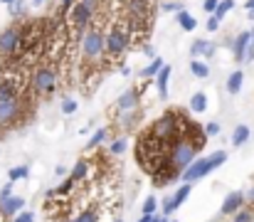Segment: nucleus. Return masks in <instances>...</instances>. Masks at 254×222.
Returning <instances> with one entry per match:
<instances>
[{"instance_id":"43","label":"nucleus","mask_w":254,"mask_h":222,"mask_svg":"<svg viewBox=\"0 0 254 222\" xmlns=\"http://www.w3.org/2000/svg\"><path fill=\"white\" fill-rule=\"evenodd\" d=\"M7 198H12V183H7V185L0 190V203H2V200H7Z\"/></svg>"},{"instance_id":"23","label":"nucleus","mask_w":254,"mask_h":222,"mask_svg":"<svg viewBox=\"0 0 254 222\" xmlns=\"http://www.w3.org/2000/svg\"><path fill=\"white\" fill-rule=\"evenodd\" d=\"M190 72L195 74V76H200V79H205V76H210V67H207V62H200L197 57H192V62H190Z\"/></svg>"},{"instance_id":"33","label":"nucleus","mask_w":254,"mask_h":222,"mask_svg":"<svg viewBox=\"0 0 254 222\" xmlns=\"http://www.w3.org/2000/svg\"><path fill=\"white\" fill-rule=\"evenodd\" d=\"M161 10L163 12H180V10H185V5L180 0H166V2H161Z\"/></svg>"},{"instance_id":"55","label":"nucleus","mask_w":254,"mask_h":222,"mask_svg":"<svg viewBox=\"0 0 254 222\" xmlns=\"http://www.w3.org/2000/svg\"><path fill=\"white\" fill-rule=\"evenodd\" d=\"M114 222H124V220H121V218H116V220H114Z\"/></svg>"},{"instance_id":"37","label":"nucleus","mask_w":254,"mask_h":222,"mask_svg":"<svg viewBox=\"0 0 254 222\" xmlns=\"http://www.w3.org/2000/svg\"><path fill=\"white\" fill-rule=\"evenodd\" d=\"M175 210H178V208L173 205V198H166V200L161 203V213H163V215H173Z\"/></svg>"},{"instance_id":"10","label":"nucleus","mask_w":254,"mask_h":222,"mask_svg":"<svg viewBox=\"0 0 254 222\" xmlns=\"http://www.w3.org/2000/svg\"><path fill=\"white\" fill-rule=\"evenodd\" d=\"M245 203H247V195L245 193H240V190H235V193H227V198L222 200V208H220V215H227V218H232L240 208H245Z\"/></svg>"},{"instance_id":"28","label":"nucleus","mask_w":254,"mask_h":222,"mask_svg":"<svg viewBox=\"0 0 254 222\" xmlns=\"http://www.w3.org/2000/svg\"><path fill=\"white\" fill-rule=\"evenodd\" d=\"M156 213H158V198H156V195H151V198H146V200H143L141 215H156Z\"/></svg>"},{"instance_id":"53","label":"nucleus","mask_w":254,"mask_h":222,"mask_svg":"<svg viewBox=\"0 0 254 222\" xmlns=\"http://www.w3.org/2000/svg\"><path fill=\"white\" fill-rule=\"evenodd\" d=\"M12 222H22V220H20V218H17V215H15V218H12Z\"/></svg>"},{"instance_id":"30","label":"nucleus","mask_w":254,"mask_h":222,"mask_svg":"<svg viewBox=\"0 0 254 222\" xmlns=\"http://www.w3.org/2000/svg\"><path fill=\"white\" fill-rule=\"evenodd\" d=\"M232 7H235V0H220V5H217V10H215L212 15L222 20V17H225L227 12H232Z\"/></svg>"},{"instance_id":"20","label":"nucleus","mask_w":254,"mask_h":222,"mask_svg":"<svg viewBox=\"0 0 254 222\" xmlns=\"http://www.w3.org/2000/svg\"><path fill=\"white\" fill-rule=\"evenodd\" d=\"M242 84H245V72L242 70H235V72L227 76V91L230 94H240Z\"/></svg>"},{"instance_id":"45","label":"nucleus","mask_w":254,"mask_h":222,"mask_svg":"<svg viewBox=\"0 0 254 222\" xmlns=\"http://www.w3.org/2000/svg\"><path fill=\"white\" fill-rule=\"evenodd\" d=\"M17 218H20L22 222H35V215H32V213H20Z\"/></svg>"},{"instance_id":"47","label":"nucleus","mask_w":254,"mask_h":222,"mask_svg":"<svg viewBox=\"0 0 254 222\" xmlns=\"http://www.w3.org/2000/svg\"><path fill=\"white\" fill-rule=\"evenodd\" d=\"M153 222H170V220H168V215L161 213V215H153Z\"/></svg>"},{"instance_id":"35","label":"nucleus","mask_w":254,"mask_h":222,"mask_svg":"<svg viewBox=\"0 0 254 222\" xmlns=\"http://www.w3.org/2000/svg\"><path fill=\"white\" fill-rule=\"evenodd\" d=\"M74 2H77V0H60V7H57V15H62V17H64V15H69V10L74 7Z\"/></svg>"},{"instance_id":"32","label":"nucleus","mask_w":254,"mask_h":222,"mask_svg":"<svg viewBox=\"0 0 254 222\" xmlns=\"http://www.w3.org/2000/svg\"><path fill=\"white\" fill-rule=\"evenodd\" d=\"M7 7H10V15H12V17H22V15H25L27 2H25V0H12Z\"/></svg>"},{"instance_id":"19","label":"nucleus","mask_w":254,"mask_h":222,"mask_svg":"<svg viewBox=\"0 0 254 222\" xmlns=\"http://www.w3.org/2000/svg\"><path fill=\"white\" fill-rule=\"evenodd\" d=\"M175 20H178V25H180V30H185V32H192L195 27H197V20L188 12V10H180L178 15H175Z\"/></svg>"},{"instance_id":"49","label":"nucleus","mask_w":254,"mask_h":222,"mask_svg":"<svg viewBox=\"0 0 254 222\" xmlns=\"http://www.w3.org/2000/svg\"><path fill=\"white\" fill-rule=\"evenodd\" d=\"M245 10H247V12H250V10H254V0H247V2H245Z\"/></svg>"},{"instance_id":"8","label":"nucleus","mask_w":254,"mask_h":222,"mask_svg":"<svg viewBox=\"0 0 254 222\" xmlns=\"http://www.w3.org/2000/svg\"><path fill=\"white\" fill-rule=\"evenodd\" d=\"M215 170V165H212V158L207 155V158H195L183 173H180V180L183 183H195V180H200V178H205L207 173H212Z\"/></svg>"},{"instance_id":"54","label":"nucleus","mask_w":254,"mask_h":222,"mask_svg":"<svg viewBox=\"0 0 254 222\" xmlns=\"http://www.w3.org/2000/svg\"><path fill=\"white\" fill-rule=\"evenodd\" d=\"M0 2H5V5H10V2H12V0H0Z\"/></svg>"},{"instance_id":"1","label":"nucleus","mask_w":254,"mask_h":222,"mask_svg":"<svg viewBox=\"0 0 254 222\" xmlns=\"http://www.w3.org/2000/svg\"><path fill=\"white\" fill-rule=\"evenodd\" d=\"M131 47V27L128 22H116L106 30V65L119 62L121 55Z\"/></svg>"},{"instance_id":"21","label":"nucleus","mask_w":254,"mask_h":222,"mask_svg":"<svg viewBox=\"0 0 254 222\" xmlns=\"http://www.w3.org/2000/svg\"><path fill=\"white\" fill-rule=\"evenodd\" d=\"M190 193H192L190 183H183V185H180V188H178V190L170 195V198H173V205H175V208H180V205H183V203L190 198Z\"/></svg>"},{"instance_id":"6","label":"nucleus","mask_w":254,"mask_h":222,"mask_svg":"<svg viewBox=\"0 0 254 222\" xmlns=\"http://www.w3.org/2000/svg\"><path fill=\"white\" fill-rule=\"evenodd\" d=\"M22 50V30L20 27H5L0 32V57H15Z\"/></svg>"},{"instance_id":"16","label":"nucleus","mask_w":254,"mask_h":222,"mask_svg":"<svg viewBox=\"0 0 254 222\" xmlns=\"http://www.w3.org/2000/svg\"><path fill=\"white\" fill-rule=\"evenodd\" d=\"M69 178H72L74 183H82V180L89 178V160H86V158H82V160L74 163V168L69 170Z\"/></svg>"},{"instance_id":"29","label":"nucleus","mask_w":254,"mask_h":222,"mask_svg":"<svg viewBox=\"0 0 254 222\" xmlns=\"http://www.w3.org/2000/svg\"><path fill=\"white\" fill-rule=\"evenodd\" d=\"M72 222H99V210H96V208H89L84 213H79Z\"/></svg>"},{"instance_id":"48","label":"nucleus","mask_w":254,"mask_h":222,"mask_svg":"<svg viewBox=\"0 0 254 222\" xmlns=\"http://www.w3.org/2000/svg\"><path fill=\"white\" fill-rule=\"evenodd\" d=\"M138 222H153V215H141Z\"/></svg>"},{"instance_id":"2","label":"nucleus","mask_w":254,"mask_h":222,"mask_svg":"<svg viewBox=\"0 0 254 222\" xmlns=\"http://www.w3.org/2000/svg\"><path fill=\"white\" fill-rule=\"evenodd\" d=\"M82 60L86 65H104V60H106V32L101 27H89L84 32Z\"/></svg>"},{"instance_id":"5","label":"nucleus","mask_w":254,"mask_h":222,"mask_svg":"<svg viewBox=\"0 0 254 222\" xmlns=\"http://www.w3.org/2000/svg\"><path fill=\"white\" fill-rule=\"evenodd\" d=\"M67 17H69V25H72L74 35H84L86 30L91 27V22L96 20V15L86 7L82 0H77V2H74V7L69 10V15H67Z\"/></svg>"},{"instance_id":"14","label":"nucleus","mask_w":254,"mask_h":222,"mask_svg":"<svg viewBox=\"0 0 254 222\" xmlns=\"http://www.w3.org/2000/svg\"><path fill=\"white\" fill-rule=\"evenodd\" d=\"M215 52H217V45L210 40H192V45H190L192 57H215Z\"/></svg>"},{"instance_id":"22","label":"nucleus","mask_w":254,"mask_h":222,"mask_svg":"<svg viewBox=\"0 0 254 222\" xmlns=\"http://www.w3.org/2000/svg\"><path fill=\"white\" fill-rule=\"evenodd\" d=\"M247 141H250V126L240 124L235 129V134H232V146H245Z\"/></svg>"},{"instance_id":"50","label":"nucleus","mask_w":254,"mask_h":222,"mask_svg":"<svg viewBox=\"0 0 254 222\" xmlns=\"http://www.w3.org/2000/svg\"><path fill=\"white\" fill-rule=\"evenodd\" d=\"M247 200H250V203H254V188H252V190H250V195H247Z\"/></svg>"},{"instance_id":"39","label":"nucleus","mask_w":254,"mask_h":222,"mask_svg":"<svg viewBox=\"0 0 254 222\" xmlns=\"http://www.w3.org/2000/svg\"><path fill=\"white\" fill-rule=\"evenodd\" d=\"M205 134L212 139V136H220V124L217 121H210V124H205Z\"/></svg>"},{"instance_id":"34","label":"nucleus","mask_w":254,"mask_h":222,"mask_svg":"<svg viewBox=\"0 0 254 222\" xmlns=\"http://www.w3.org/2000/svg\"><path fill=\"white\" fill-rule=\"evenodd\" d=\"M77 106H79V104H77L74 99H62V114H67V116H69V114H74V111H77Z\"/></svg>"},{"instance_id":"15","label":"nucleus","mask_w":254,"mask_h":222,"mask_svg":"<svg viewBox=\"0 0 254 222\" xmlns=\"http://www.w3.org/2000/svg\"><path fill=\"white\" fill-rule=\"evenodd\" d=\"M170 74H173V67H170V65H163V67H161V72L156 74V89H158L161 99H166V96H168Z\"/></svg>"},{"instance_id":"25","label":"nucleus","mask_w":254,"mask_h":222,"mask_svg":"<svg viewBox=\"0 0 254 222\" xmlns=\"http://www.w3.org/2000/svg\"><path fill=\"white\" fill-rule=\"evenodd\" d=\"M27 175H30V168H27V165H15V168H10V170H7V178H10V183L25 180Z\"/></svg>"},{"instance_id":"40","label":"nucleus","mask_w":254,"mask_h":222,"mask_svg":"<svg viewBox=\"0 0 254 222\" xmlns=\"http://www.w3.org/2000/svg\"><path fill=\"white\" fill-rule=\"evenodd\" d=\"M217 5H220V0H202V10H205V12H210V15L217 10Z\"/></svg>"},{"instance_id":"4","label":"nucleus","mask_w":254,"mask_h":222,"mask_svg":"<svg viewBox=\"0 0 254 222\" xmlns=\"http://www.w3.org/2000/svg\"><path fill=\"white\" fill-rule=\"evenodd\" d=\"M30 86H32V91H35L37 96H50V94L57 89V70L50 67V65L37 67V70L32 72Z\"/></svg>"},{"instance_id":"18","label":"nucleus","mask_w":254,"mask_h":222,"mask_svg":"<svg viewBox=\"0 0 254 222\" xmlns=\"http://www.w3.org/2000/svg\"><path fill=\"white\" fill-rule=\"evenodd\" d=\"M163 65H166V62H163L161 57H153V60H151V62H148V65H146V67L138 72V76H141V79H153L156 74L161 72V67H163Z\"/></svg>"},{"instance_id":"7","label":"nucleus","mask_w":254,"mask_h":222,"mask_svg":"<svg viewBox=\"0 0 254 222\" xmlns=\"http://www.w3.org/2000/svg\"><path fill=\"white\" fill-rule=\"evenodd\" d=\"M25 81H20V74H2L0 76V101H15L22 99Z\"/></svg>"},{"instance_id":"41","label":"nucleus","mask_w":254,"mask_h":222,"mask_svg":"<svg viewBox=\"0 0 254 222\" xmlns=\"http://www.w3.org/2000/svg\"><path fill=\"white\" fill-rule=\"evenodd\" d=\"M82 2H84L94 15H99V10H101V0H82Z\"/></svg>"},{"instance_id":"38","label":"nucleus","mask_w":254,"mask_h":222,"mask_svg":"<svg viewBox=\"0 0 254 222\" xmlns=\"http://www.w3.org/2000/svg\"><path fill=\"white\" fill-rule=\"evenodd\" d=\"M220 22H222L220 17H215V15H210V20L205 22V27H207V32H217V30H220Z\"/></svg>"},{"instance_id":"51","label":"nucleus","mask_w":254,"mask_h":222,"mask_svg":"<svg viewBox=\"0 0 254 222\" xmlns=\"http://www.w3.org/2000/svg\"><path fill=\"white\" fill-rule=\"evenodd\" d=\"M42 2H45V0H32V5H42Z\"/></svg>"},{"instance_id":"42","label":"nucleus","mask_w":254,"mask_h":222,"mask_svg":"<svg viewBox=\"0 0 254 222\" xmlns=\"http://www.w3.org/2000/svg\"><path fill=\"white\" fill-rule=\"evenodd\" d=\"M141 55L148 57V60H153V57H156V50H153L151 45H141Z\"/></svg>"},{"instance_id":"9","label":"nucleus","mask_w":254,"mask_h":222,"mask_svg":"<svg viewBox=\"0 0 254 222\" xmlns=\"http://www.w3.org/2000/svg\"><path fill=\"white\" fill-rule=\"evenodd\" d=\"M141 96H143V89H126L119 99H116V111H131V109H138L141 106Z\"/></svg>"},{"instance_id":"44","label":"nucleus","mask_w":254,"mask_h":222,"mask_svg":"<svg viewBox=\"0 0 254 222\" xmlns=\"http://www.w3.org/2000/svg\"><path fill=\"white\" fill-rule=\"evenodd\" d=\"M55 175H57V178H67V175H69V168H67V165H62V163H60V165H57V168H55Z\"/></svg>"},{"instance_id":"31","label":"nucleus","mask_w":254,"mask_h":222,"mask_svg":"<svg viewBox=\"0 0 254 222\" xmlns=\"http://www.w3.org/2000/svg\"><path fill=\"white\" fill-rule=\"evenodd\" d=\"M126 146H128V141H126L124 136H121V139H114L111 146H109V153H111V155H121V153L126 150Z\"/></svg>"},{"instance_id":"46","label":"nucleus","mask_w":254,"mask_h":222,"mask_svg":"<svg viewBox=\"0 0 254 222\" xmlns=\"http://www.w3.org/2000/svg\"><path fill=\"white\" fill-rule=\"evenodd\" d=\"M119 72H121V76H131V67H128V65H121Z\"/></svg>"},{"instance_id":"36","label":"nucleus","mask_w":254,"mask_h":222,"mask_svg":"<svg viewBox=\"0 0 254 222\" xmlns=\"http://www.w3.org/2000/svg\"><path fill=\"white\" fill-rule=\"evenodd\" d=\"M210 158H212V165H215V168H220V165L227 160V153H225V150H215Z\"/></svg>"},{"instance_id":"12","label":"nucleus","mask_w":254,"mask_h":222,"mask_svg":"<svg viewBox=\"0 0 254 222\" xmlns=\"http://www.w3.org/2000/svg\"><path fill=\"white\" fill-rule=\"evenodd\" d=\"M22 208H25V200H22L20 195H12V198H7V200L0 203V218H2V220H10V218L20 215Z\"/></svg>"},{"instance_id":"3","label":"nucleus","mask_w":254,"mask_h":222,"mask_svg":"<svg viewBox=\"0 0 254 222\" xmlns=\"http://www.w3.org/2000/svg\"><path fill=\"white\" fill-rule=\"evenodd\" d=\"M197 150H200V148L195 146L190 139H178V141L170 146V163L183 173V170L197 158Z\"/></svg>"},{"instance_id":"17","label":"nucleus","mask_w":254,"mask_h":222,"mask_svg":"<svg viewBox=\"0 0 254 222\" xmlns=\"http://www.w3.org/2000/svg\"><path fill=\"white\" fill-rule=\"evenodd\" d=\"M190 111L192 114H205L207 111V94L205 91H195L190 99Z\"/></svg>"},{"instance_id":"26","label":"nucleus","mask_w":254,"mask_h":222,"mask_svg":"<svg viewBox=\"0 0 254 222\" xmlns=\"http://www.w3.org/2000/svg\"><path fill=\"white\" fill-rule=\"evenodd\" d=\"M72 188H74V180L67 175V178H64V180H62L57 188H55V198H67V195L72 193Z\"/></svg>"},{"instance_id":"11","label":"nucleus","mask_w":254,"mask_h":222,"mask_svg":"<svg viewBox=\"0 0 254 222\" xmlns=\"http://www.w3.org/2000/svg\"><path fill=\"white\" fill-rule=\"evenodd\" d=\"M141 111L138 109H131V111H119V116H116V126L121 129V131H133L138 124H141Z\"/></svg>"},{"instance_id":"52","label":"nucleus","mask_w":254,"mask_h":222,"mask_svg":"<svg viewBox=\"0 0 254 222\" xmlns=\"http://www.w3.org/2000/svg\"><path fill=\"white\" fill-rule=\"evenodd\" d=\"M247 17H250V20H254V10H250V15H247Z\"/></svg>"},{"instance_id":"27","label":"nucleus","mask_w":254,"mask_h":222,"mask_svg":"<svg viewBox=\"0 0 254 222\" xmlns=\"http://www.w3.org/2000/svg\"><path fill=\"white\" fill-rule=\"evenodd\" d=\"M232 222H254V208H240L232 215Z\"/></svg>"},{"instance_id":"24","label":"nucleus","mask_w":254,"mask_h":222,"mask_svg":"<svg viewBox=\"0 0 254 222\" xmlns=\"http://www.w3.org/2000/svg\"><path fill=\"white\" fill-rule=\"evenodd\" d=\"M106 139H109V129H96V131H94V136H91V139H89V144H86V150L101 146Z\"/></svg>"},{"instance_id":"13","label":"nucleus","mask_w":254,"mask_h":222,"mask_svg":"<svg viewBox=\"0 0 254 222\" xmlns=\"http://www.w3.org/2000/svg\"><path fill=\"white\" fill-rule=\"evenodd\" d=\"M250 42H252V30L240 32V35L232 40V55H235V60H237V62H245V55H247Z\"/></svg>"}]
</instances>
